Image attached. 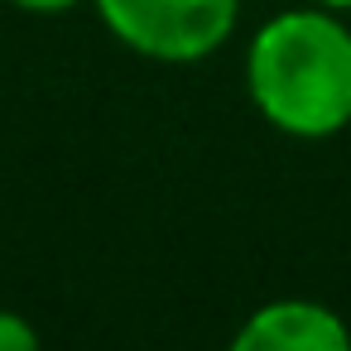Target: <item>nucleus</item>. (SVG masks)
<instances>
[{"label": "nucleus", "instance_id": "obj_1", "mask_svg": "<svg viewBox=\"0 0 351 351\" xmlns=\"http://www.w3.org/2000/svg\"><path fill=\"white\" fill-rule=\"evenodd\" d=\"M245 97L279 135H341L351 125V25L341 10L313 0L265 20L245 49Z\"/></svg>", "mask_w": 351, "mask_h": 351}, {"label": "nucleus", "instance_id": "obj_2", "mask_svg": "<svg viewBox=\"0 0 351 351\" xmlns=\"http://www.w3.org/2000/svg\"><path fill=\"white\" fill-rule=\"evenodd\" d=\"M101 25L149 63H202L241 20V0H92Z\"/></svg>", "mask_w": 351, "mask_h": 351}, {"label": "nucleus", "instance_id": "obj_3", "mask_svg": "<svg viewBox=\"0 0 351 351\" xmlns=\"http://www.w3.org/2000/svg\"><path fill=\"white\" fill-rule=\"evenodd\" d=\"M231 341L236 351H346L351 327L317 298H274L260 303Z\"/></svg>", "mask_w": 351, "mask_h": 351}, {"label": "nucleus", "instance_id": "obj_4", "mask_svg": "<svg viewBox=\"0 0 351 351\" xmlns=\"http://www.w3.org/2000/svg\"><path fill=\"white\" fill-rule=\"evenodd\" d=\"M39 332L29 317H20L15 308H0V351H34Z\"/></svg>", "mask_w": 351, "mask_h": 351}, {"label": "nucleus", "instance_id": "obj_5", "mask_svg": "<svg viewBox=\"0 0 351 351\" xmlns=\"http://www.w3.org/2000/svg\"><path fill=\"white\" fill-rule=\"evenodd\" d=\"M15 10H25V15H68V10H77L82 0H10Z\"/></svg>", "mask_w": 351, "mask_h": 351}, {"label": "nucleus", "instance_id": "obj_6", "mask_svg": "<svg viewBox=\"0 0 351 351\" xmlns=\"http://www.w3.org/2000/svg\"><path fill=\"white\" fill-rule=\"evenodd\" d=\"M317 5H332V10H341V15H351V0H317Z\"/></svg>", "mask_w": 351, "mask_h": 351}]
</instances>
